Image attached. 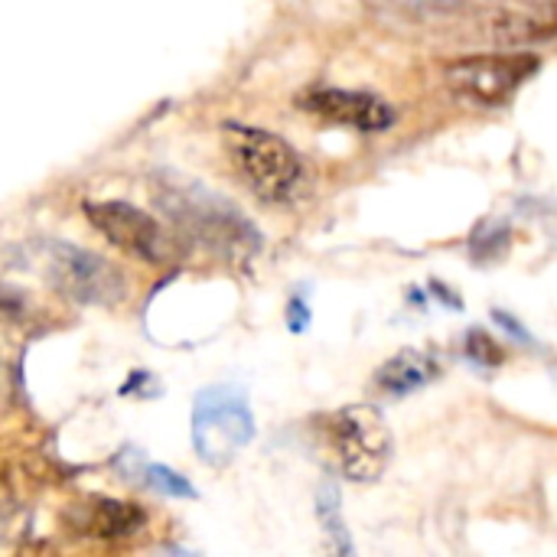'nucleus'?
<instances>
[{"mask_svg": "<svg viewBox=\"0 0 557 557\" xmlns=\"http://www.w3.org/2000/svg\"><path fill=\"white\" fill-rule=\"evenodd\" d=\"M153 206L170 219L183 242L199 245L215 258L248 261L264 248V235L232 199L176 170H160L153 176Z\"/></svg>", "mask_w": 557, "mask_h": 557, "instance_id": "nucleus-1", "label": "nucleus"}, {"mask_svg": "<svg viewBox=\"0 0 557 557\" xmlns=\"http://www.w3.org/2000/svg\"><path fill=\"white\" fill-rule=\"evenodd\" d=\"M317 431L336 463V470L352 483H375L392 463V431L379 408L349 405L330 411L317 421Z\"/></svg>", "mask_w": 557, "mask_h": 557, "instance_id": "nucleus-2", "label": "nucleus"}, {"mask_svg": "<svg viewBox=\"0 0 557 557\" xmlns=\"http://www.w3.org/2000/svg\"><path fill=\"white\" fill-rule=\"evenodd\" d=\"M222 137L242 180L251 186L258 199L287 202L297 196L304 183V160L284 137L235 121L222 124Z\"/></svg>", "mask_w": 557, "mask_h": 557, "instance_id": "nucleus-3", "label": "nucleus"}, {"mask_svg": "<svg viewBox=\"0 0 557 557\" xmlns=\"http://www.w3.org/2000/svg\"><path fill=\"white\" fill-rule=\"evenodd\" d=\"M33 255L39 274L65 300H75L82 307H117L127 294L124 274L95 251H85L69 242H42Z\"/></svg>", "mask_w": 557, "mask_h": 557, "instance_id": "nucleus-4", "label": "nucleus"}, {"mask_svg": "<svg viewBox=\"0 0 557 557\" xmlns=\"http://www.w3.org/2000/svg\"><path fill=\"white\" fill-rule=\"evenodd\" d=\"M255 441L248 395L235 385H209L193 401V447L202 463L228 467Z\"/></svg>", "mask_w": 557, "mask_h": 557, "instance_id": "nucleus-5", "label": "nucleus"}, {"mask_svg": "<svg viewBox=\"0 0 557 557\" xmlns=\"http://www.w3.org/2000/svg\"><path fill=\"white\" fill-rule=\"evenodd\" d=\"M542 69V59L532 52H483L454 59L444 69L447 88L480 108H499L506 104L535 72Z\"/></svg>", "mask_w": 557, "mask_h": 557, "instance_id": "nucleus-6", "label": "nucleus"}, {"mask_svg": "<svg viewBox=\"0 0 557 557\" xmlns=\"http://www.w3.org/2000/svg\"><path fill=\"white\" fill-rule=\"evenodd\" d=\"M82 209L95 232L147 264H170L180 255L183 238H173L153 215L124 199H88Z\"/></svg>", "mask_w": 557, "mask_h": 557, "instance_id": "nucleus-7", "label": "nucleus"}, {"mask_svg": "<svg viewBox=\"0 0 557 557\" xmlns=\"http://www.w3.org/2000/svg\"><path fill=\"white\" fill-rule=\"evenodd\" d=\"M297 104L313 114V117H323L330 124H346V127H356V131H366V134H375V131H385L395 124V108L372 95V91H362V88H330V85H320V88H307Z\"/></svg>", "mask_w": 557, "mask_h": 557, "instance_id": "nucleus-8", "label": "nucleus"}, {"mask_svg": "<svg viewBox=\"0 0 557 557\" xmlns=\"http://www.w3.org/2000/svg\"><path fill=\"white\" fill-rule=\"evenodd\" d=\"M62 525L72 535L85 539H131L147 525V512L137 503H121V499H104V496H88L82 503H72L62 512Z\"/></svg>", "mask_w": 557, "mask_h": 557, "instance_id": "nucleus-9", "label": "nucleus"}, {"mask_svg": "<svg viewBox=\"0 0 557 557\" xmlns=\"http://www.w3.org/2000/svg\"><path fill=\"white\" fill-rule=\"evenodd\" d=\"M490 39L503 49H519L525 42H545L557 39V3H532V7H512L499 10L490 26Z\"/></svg>", "mask_w": 557, "mask_h": 557, "instance_id": "nucleus-10", "label": "nucleus"}, {"mask_svg": "<svg viewBox=\"0 0 557 557\" xmlns=\"http://www.w3.org/2000/svg\"><path fill=\"white\" fill-rule=\"evenodd\" d=\"M444 375V362L437 352L431 349H401L395 352L379 372H375V385L385 392V395H395V398H405L424 385H431L434 379Z\"/></svg>", "mask_w": 557, "mask_h": 557, "instance_id": "nucleus-11", "label": "nucleus"}, {"mask_svg": "<svg viewBox=\"0 0 557 557\" xmlns=\"http://www.w3.org/2000/svg\"><path fill=\"white\" fill-rule=\"evenodd\" d=\"M317 519L333 545V552L339 555H352V539H349V529L343 522V496H339V486L333 480H323L320 490H317Z\"/></svg>", "mask_w": 557, "mask_h": 557, "instance_id": "nucleus-12", "label": "nucleus"}, {"mask_svg": "<svg viewBox=\"0 0 557 557\" xmlns=\"http://www.w3.org/2000/svg\"><path fill=\"white\" fill-rule=\"evenodd\" d=\"M509 242H512V228L506 222L486 219L470 235V258L476 264H493V261H499L509 251Z\"/></svg>", "mask_w": 557, "mask_h": 557, "instance_id": "nucleus-13", "label": "nucleus"}, {"mask_svg": "<svg viewBox=\"0 0 557 557\" xmlns=\"http://www.w3.org/2000/svg\"><path fill=\"white\" fill-rule=\"evenodd\" d=\"M463 352H467V359H470L476 369H483V372L503 366V359H506L503 346H499L486 330H470L467 339H463Z\"/></svg>", "mask_w": 557, "mask_h": 557, "instance_id": "nucleus-14", "label": "nucleus"}, {"mask_svg": "<svg viewBox=\"0 0 557 557\" xmlns=\"http://www.w3.org/2000/svg\"><path fill=\"white\" fill-rule=\"evenodd\" d=\"M144 480L153 493L160 496H170V499H196V490L186 476L173 473L170 467H144Z\"/></svg>", "mask_w": 557, "mask_h": 557, "instance_id": "nucleus-15", "label": "nucleus"}, {"mask_svg": "<svg viewBox=\"0 0 557 557\" xmlns=\"http://www.w3.org/2000/svg\"><path fill=\"white\" fill-rule=\"evenodd\" d=\"M307 323H310V307H307V300H304V297H290V300H287V326H290V333H304Z\"/></svg>", "mask_w": 557, "mask_h": 557, "instance_id": "nucleus-16", "label": "nucleus"}, {"mask_svg": "<svg viewBox=\"0 0 557 557\" xmlns=\"http://www.w3.org/2000/svg\"><path fill=\"white\" fill-rule=\"evenodd\" d=\"M493 320H496V323H499V326H503V330H506V333H509L516 343H529V346L535 343V339L529 336V330H525V326H522L516 317H509L506 310H493Z\"/></svg>", "mask_w": 557, "mask_h": 557, "instance_id": "nucleus-17", "label": "nucleus"}, {"mask_svg": "<svg viewBox=\"0 0 557 557\" xmlns=\"http://www.w3.org/2000/svg\"><path fill=\"white\" fill-rule=\"evenodd\" d=\"M539 3H557V0H539Z\"/></svg>", "mask_w": 557, "mask_h": 557, "instance_id": "nucleus-18", "label": "nucleus"}]
</instances>
